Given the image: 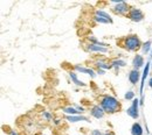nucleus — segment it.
I'll list each match as a JSON object with an SVG mask.
<instances>
[{
  "label": "nucleus",
  "mask_w": 152,
  "mask_h": 135,
  "mask_svg": "<svg viewBox=\"0 0 152 135\" xmlns=\"http://www.w3.org/2000/svg\"><path fill=\"white\" fill-rule=\"evenodd\" d=\"M101 107L107 113H116L121 110V104L117 99H115L111 96H103L101 98Z\"/></svg>",
  "instance_id": "1"
},
{
  "label": "nucleus",
  "mask_w": 152,
  "mask_h": 135,
  "mask_svg": "<svg viewBox=\"0 0 152 135\" xmlns=\"http://www.w3.org/2000/svg\"><path fill=\"white\" fill-rule=\"evenodd\" d=\"M122 45H123V48H125L129 51H134V50L139 49L140 41H139L137 35H129V36H126V38L123 39Z\"/></svg>",
  "instance_id": "2"
},
{
  "label": "nucleus",
  "mask_w": 152,
  "mask_h": 135,
  "mask_svg": "<svg viewBox=\"0 0 152 135\" xmlns=\"http://www.w3.org/2000/svg\"><path fill=\"white\" fill-rule=\"evenodd\" d=\"M130 11H131L130 6L125 2H118V5H116L114 7V12L119 15H128Z\"/></svg>",
  "instance_id": "3"
},
{
  "label": "nucleus",
  "mask_w": 152,
  "mask_h": 135,
  "mask_svg": "<svg viewBox=\"0 0 152 135\" xmlns=\"http://www.w3.org/2000/svg\"><path fill=\"white\" fill-rule=\"evenodd\" d=\"M126 17L130 20L134 21V22H139V21L144 19V13L138 8H131V11L129 12V14Z\"/></svg>",
  "instance_id": "4"
},
{
  "label": "nucleus",
  "mask_w": 152,
  "mask_h": 135,
  "mask_svg": "<svg viewBox=\"0 0 152 135\" xmlns=\"http://www.w3.org/2000/svg\"><path fill=\"white\" fill-rule=\"evenodd\" d=\"M95 20L97 22H101V23H111L113 22V20L109 17V14H107L103 11H97L96 12Z\"/></svg>",
  "instance_id": "5"
},
{
  "label": "nucleus",
  "mask_w": 152,
  "mask_h": 135,
  "mask_svg": "<svg viewBox=\"0 0 152 135\" xmlns=\"http://www.w3.org/2000/svg\"><path fill=\"white\" fill-rule=\"evenodd\" d=\"M128 114L133 118V119H137L138 118V99H134L132 103V106L128 110Z\"/></svg>",
  "instance_id": "6"
},
{
  "label": "nucleus",
  "mask_w": 152,
  "mask_h": 135,
  "mask_svg": "<svg viewBox=\"0 0 152 135\" xmlns=\"http://www.w3.org/2000/svg\"><path fill=\"white\" fill-rule=\"evenodd\" d=\"M90 113H91V116L97 118V119H99V118H103L104 116V110L102 108V107H99V105H96L94 106L93 108H91V111H90Z\"/></svg>",
  "instance_id": "7"
},
{
  "label": "nucleus",
  "mask_w": 152,
  "mask_h": 135,
  "mask_svg": "<svg viewBox=\"0 0 152 135\" xmlns=\"http://www.w3.org/2000/svg\"><path fill=\"white\" fill-rule=\"evenodd\" d=\"M133 66L138 70V68H140V66H143V64H144V58L143 56H140V55H137L136 57L133 58V62H132Z\"/></svg>",
  "instance_id": "8"
},
{
  "label": "nucleus",
  "mask_w": 152,
  "mask_h": 135,
  "mask_svg": "<svg viewBox=\"0 0 152 135\" xmlns=\"http://www.w3.org/2000/svg\"><path fill=\"white\" fill-rule=\"evenodd\" d=\"M131 134L132 135H142L143 134V129H142V126L136 122L132 125V128H131Z\"/></svg>",
  "instance_id": "9"
},
{
  "label": "nucleus",
  "mask_w": 152,
  "mask_h": 135,
  "mask_svg": "<svg viewBox=\"0 0 152 135\" xmlns=\"http://www.w3.org/2000/svg\"><path fill=\"white\" fill-rule=\"evenodd\" d=\"M138 79H139V72H138V70H132L130 72V75H129V80L132 84H137Z\"/></svg>",
  "instance_id": "10"
},
{
  "label": "nucleus",
  "mask_w": 152,
  "mask_h": 135,
  "mask_svg": "<svg viewBox=\"0 0 152 135\" xmlns=\"http://www.w3.org/2000/svg\"><path fill=\"white\" fill-rule=\"evenodd\" d=\"M89 50L90 51H102V53H105L107 51V48H103V47H99L98 44H89L88 45Z\"/></svg>",
  "instance_id": "11"
},
{
  "label": "nucleus",
  "mask_w": 152,
  "mask_h": 135,
  "mask_svg": "<svg viewBox=\"0 0 152 135\" xmlns=\"http://www.w3.org/2000/svg\"><path fill=\"white\" fill-rule=\"evenodd\" d=\"M75 69L77 71H81V72H86V74H89L91 77H95V72L91 70V69H87V68H82V66H78V65H75Z\"/></svg>",
  "instance_id": "12"
},
{
  "label": "nucleus",
  "mask_w": 152,
  "mask_h": 135,
  "mask_svg": "<svg viewBox=\"0 0 152 135\" xmlns=\"http://www.w3.org/2000/svg\"><path fill=\"white\" fill-rule=\"evenodd\" d=\"M69 76H70V78H72V80L75 83L76 85H78V86H84L86 84L83 83V82H81V80H78V78H77V75H76L75 72H70L69 74Z\"/></svg>",
  "instance_id": "13"
},
{
  "label": "nucleus",
  "mask_w": 152,
  "mask_h": 135,
  "mask_svg": "<svg viewBox=\"0 0 152 135\" xmlns=\"http://www.w3.org/2000/svg\"><path fill=\"white\" fill-rule=\"evenodd\" d=\"M67 119H68V120H70V121H73V122L81 121V120H84V121H87V120H88L87 118H83V116H68Z\"/></svg>",
  "instance_id": "14"
},
{
  "label": "nucleus",
  "mask_w": 152,
  "mask_h": 135,
  "mask_svg": "<svg viewBox=\"0 0 152 135\" xmlns=\"http://www.w3.org/2000/svg\"><path fill=\"white\" fill-rule=\"evenodd\" d=\"M64 112L68 113V114H78V113H80V112H77V110L72 108V107H67V108H64Z\"/></svg>",
  "instance_id": "15"
},
{
  "label": "nucleus",
  "mask_w": 152,
  "mask_h": 135,
  "mask_svg": "<svg viewBox=\"0 0 152 135\" xmlns=\"http://www.w3.org/2000/svg\"><path fill=\"white\" fill-rule=\"evenodd\" d=\"M150 45H151V42H150V41H148L146 43H144V48H143L144 53H148V51L150 50Z\"/></svg>",
  "instance_id": "16"
},
{
  "label": "nucleus",
  "mask_w": 152,
  "mask_h": 135,
  "mask_svg": "<svg viewBox=\"0 0 152 135\" xmlns=\"http://www.w3.org/2000/svg\"><path fill=\"white\" fill-rule=\"evenodd\" d=\"M97 65H98L99 68H104V69H110V68H111V65H108V64H104L103 62H98V63H97Z\"/></svg>",
  "instance_id": "17"
},
{
  "label": "nucleus",
  "mask_w": 152,
  "mask_h": 135,
  "mask_svg": "<svg viewBox=\"0 0 152 135\" xmlns=\"http://www.w3.org/2000/svg\"><path fill=\"white\" fill-rule=\"evenodd\" d=\"M133 96H134V93H133V92H131V91H130V92H128V93L125 95V98H126V99H132Z\"/></svg>",
  "instance_id": "18"
},
{
  "label": "nucleus",
  "mask_w": 152,
  "mask_h": 135,
  "mask_svg": "<svg viewBox=\"0 0 152 135\" xmlns=\"http://www.w3.org/2000/svg\"><path fill=\"white\" fill-rule=\"evenodd\" d=\"M104 135H115V134L113 133V132H108V133H105Z\"/></svg>",
  "instance_id": "19"
},
{
  "label": "nucleus",
  "mask_w": 152,
  "mask_h": 135,
  "mask_svg": "<svg viewBox=\"0 0 152 135\" xmlns=\"http://www.w3.org/2000/svg\"><path fill=\"white\" fill-rule=\"evenodd\" d=\"M94 135H101V133H98L97 131H95V132H94Z\"/></svg>",
  "instance_id": "20"
},
{
  "label": "nucleus",
  "mask_w": 152,
  "mask_h": 135,
  "mask_svg": "<svg viewBox=\"0 0 152 135\" xmlns=\"http://www.w3.org/2000/svg\"><path fill=\"white\" fill-rule=\"evenodd\" d=\"M149 84H150V86H151V87H152V78H151V79H150V82H149Z\"/></svg>",
  "instance_id": "21"
},
{
  "label": "nucleus",
  "mask_w": 152,
  "mask_h": 135,
  "mask_svg": "<svg viewBox=\"0 0 152 135\" xmlns=\"http://www.w3.org/2000/svg\"><path fill=\"white\" fill-rule=\"evenodd\" d=\"M12 135H15V134H14V133H12Z\"/></svg>",
  "instance_id": "22"
}]
</instances>
